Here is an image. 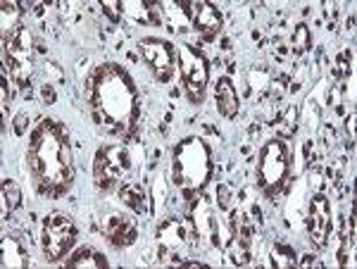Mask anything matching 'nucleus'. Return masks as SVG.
Here are the masks:
<instances>
[{"mask_svg": "<svg viewBox=\"0 0 357 269\" xmlns=\"http://www.w3.org/2000/svg\"><path fill=\"white\" fill-rule=\"evenodd\" d=\"M155 238H158L160 253L172 257V262L176 265V262L181 260V255H178V253L191 245L195 233H193V226H188L186 222L178 220V217H165V220L160 222ZM195 241H198V238H195Z\"/></svg>", "mask_w": 357, "mask_h": 269, "instance_id": "obj_11", "label": "nucleus"}, {"mask_svg": "<svg viewBox=\"0 0 357 269\" xmlns=\"http://www.w3.org/2000/svg\"><path fill=\"white\" fill-rule=\"evenodd\" d=\"M269 260H272L274 267L279 269H289V267H296L298 265V253L296 248L284 241H276L269 245Z\"/></svg>", "mask_w": 357, "mask_h": 269, "instance_id": "obj_24", "label": "nucleus"}, {"mask_svg": "<svg viewBox=\"0 0 357 269\" xmlns=\"http://www.w3.org/2000/svg\"><path fill=\"white\" fill-rule=\"evenodd\" d=\"M319 265H321V262L317 260V257H314L312 253H307L305 257H301V260H298V265H296V267H319Z\"/></svg>", "mask_w": 357, "mask_h": 269, "instance_id": "obj_36", "label": "nucleus"}, {"mask_svg": "<svg viewBox=\"0 0 357 269\" xmlns=\"http://www.w3.org/2000/svg\"><path fill=\"white\" fill-rule=\"evenodd\" d=\"M281 136L291 134V131H296V122H298V107L289 105L284 112H281Z\"/></svg>", "mask_w": 357, "mask_h": 269, "instance_id": "obj_28", "label": "nucleus"}, {"mask_svg": "<svg viewBox=\"0 0 357 269\" xmlns=\"http://www.w3.org/2000/svg\"><path fill=\"white\" fill-rule=\"evenodd\" d=\"M100 8L102 15L110 22H122V3H117V0H102Z\"/></svg>", "mask_w": 357, "mask_h": 269, "instance_id": "obj_30", "label": "nucleus"}, {"mask_svg": "<svg viewBox=\"0 0 357 269\" xmlns=\"http://www.w3.org/2000/svg\"><path fill=\"white\" fill-rule=\"evenodd\" d=\"M0 265L5 269H24L29 267V248L15 233H5L0 241Z\"/></svg>", "mask_w": 357, "mask_h": 269, "instance_id": "obj_15", "label": "nucleus"}, {"mask_svg": "<svg viewBox=\"0 0 357 269\" xmlns=\"http://www.w3.org/2000/svg\"><path fill=\"white\" fill-rule=\"evenodd\" d=\"M291 171V151L284 139H272L260 148L255 164V186L267 200H276L284 193Z\"/></svg>", "mask_w": 357, "mask_h": 269, "instance_id": "obj_4", "label": "nucleus"}, {"mask_svg": "<svg viewBox=\"0 0 357 269\" xmlns=\"http://www.w3.org/2000/svg\"><path fill=\"white\" fill-rule=\"evenodd\" d=\"M167 200H169V181L162 171L153 176V184H151V213L155 217H162L167 210Z\"/></svg>", "mask_w": 357, "mask_h": 269, "instance_id": "obj_20", "label": "nucleus"}, {"mask_svg": "<svg viewBox=\"0 0 357 269\" xmlns=\"http://www.w3.org/2000/svg\"><path fill=\"white\" fill-rule=\"evenodd\" d=\"M231 203H234V191L229 184H220L217 186V208L222 210V213H229L231 210Z\"/></svg>", "mask_w": 357, "mask_h": 269, "instance_id": "obj_29", "label": "nucleus"}, {"mask_svg": "<svg viewBox=\"0 0 357 269\" xmlns=\"http://www.w3.org/2000/svg\"><path fill=\"white\" fill-rule=\"evenodd\" d=\"M117 196L122 200V205H126L134 215L151 213V193H146V188L136 184V181H126V184L119 186Z\"/></svg>", "mask_w": 357, "mask_h": 269, "instance_id": "obj_19", "label": "nucleus"}, {"mask_svg": "<svg viewBox=\"0 0 357 269\" xmlns=\"http://www.w3.org/2000/svg\"><path fill=\"white\" fill-rule=\"evenodd\" d=\"M41 100L45 102V105H55L57 91H55V86L50 84V82H45V84L41 86Z\"/></svg>", "mask_w": 357, "mask_h": 269, "instance_id": "obj_32", "label": "nucleus"}, {"mask_svg": "<svg viewBox=\"0 0 357 269\" xmlns=\"http://www.w3.org/2000/svg\"><path fill=\"white\" fill-rule=\"evenodd\" d=\"M336 3H329V0H326L324 3V17H326V22H329V26L333 29L336 26Z\"/></svg>", "mask_w": 357, "mask_h": 269, "instance_id": "obj_34", "label": "nucleus"}, {"mask_svg": "<svg viewBox=\"0 0 357 269\" xmlns=\"http://www.w3.org/2000/svg\"><path fill=\"white\" fill-rule=\"evenodd\" d=\"M79 241V229L74 220L60 210H53L41 222V253L48 262H65Z\"/></svg>", "mask_w": 357, "mask_h": 269, "instance_id": "obj_7", "label": "nucleus"}, {"mask_svg": "<svg viewBox=\"0 0 357 269\" xmlns=\"http://www.w3.org/2000/svg\"><path fill=\"white\" fill-rule=\"evenodd\" d=\"M269 86H272V74L264 67H252L248 72V93H250L252 100L260 102L264 95L269 93Z\"/></svg>", "mask_w": 357, "mask_h": 269, "instance_id": "obj_21", "label": "nucleus"}, {"mask_svg": "<svg viewBox=\"0 0 357 269\" xmlns=\"http://www.w3.org/2000/svg\"><path fill=\"white\" fill-rule=\"evenodd\" d=\"M183 10H186L193 31L198 33L205 43L215 41L217 33L222 31V24H224L220 8L207 3V0H183Z\"/></svg>", "mask_w": 357, "mask_h": 269, "instance_id": "obj_12", "label": "nucleus"}, {"mask_svg": "<svg viewBox=\"0 0 357 269\" xmlns=\"http://www.w3.org/2000/svg\"><path fill=\"white\" fill-rule=\"evenodd\" d=\"M102 238L112 245V248H129L138 238V224L134 217L124 213H110L102 217Z\"/></svg>", "mask_w": 357, "mask_h": 269, "instance_id": "obj_13", "label": "nucleus"}, {"mask_svg": "<svg viewBox=\"0 0 357 269\" xmlns=\"http://www.w3.org/2000/svg\"><path fill=\"white\" fill-rule=\"evenodd\" d=\"M138 53H141L146 67L153 72L155 82L160 84H169L176 74V48L172 45L167 38H158V36H143L141 41L136 43Z\"/></svg>", "mask_w": 357, "mask_h": 269, "instance_id": "obj_9", "label": "nucleus"}, {"mask_svg": "<svg viewBox=\"0 0 357 269\" xmlns=\"http://www.w3.org/2000/svg\"><path fill=\"white\" fill-rule=\"evenodd\" d=\"M176 62H178V74H181V86L186 91V98L193 105H200L205 100L207 84H210V65H207L205 55L198 48H193V45L178 43Z\"/></svg>", "mask_w": 357, "mask_h": 269, "instance_id": "obj_8", "label": "nucleus"}, {"mask_svg": "<svg viewBox=\"0 0 357 269\" xmlns=\"http://www.w3.org/2000/svg\"><path fill=\"white\" fill-rule=\"evenodd\" d=\"M24 13V10H22V5L20 3H15V0H5L3 3V22H5V26H20L17 24V20H20V15Z\"/></svg>", "mask_w": 357, "mask_h": 269, "instance_id": "obj_26", "label": "nucleus"}, {"mask_svg": "<svg viewBox=\"0 0 357 269\" xmlns=\"http://www.w3.org/2000/svg\"><path fill=\"white\" fill-rule=\"evenodd\" d=\"M215 102H217V112L227 119L238 117L241 112V98L238 91H236L234 82L229 77H222L215 86Z\"/></svg>", "mask_w": 357, "mask_h": 269, "instance_id": "obj_16", "label": "nucleus"}, {"mask_svg": "<svg viewBox=\"0 0 357 269\" xmlns=\"http://www.w3.org/2000/svg\"><path fill=\"white\" fill-rule=\"evenodd\" d=\"M333 143H336V129H333L331 124H321V129H319V151L324 153V155H329Z\"/></svg>", "mask_w": 357, "mask_h": 269, "instance_id": "obj_27", "label": "nucleus"}, {"mask_svg": "<svg viewBox=\"0 0 357 269\" xmlns=\"http://www.w3.org/2000/svg\"><path fill=\"white\" fill-rule=\"evenodd\" d=\"M305 229L317 250L329 248L333 233V210L331 198L324 191H314L307 200V215H305Z\"/></svg>", "mask_w": 357, "mask_h": 269, "instance_id": "obj_10", "label": "nucleus"}, {"mask_svg": "<svg viewBox=\"0 0 357 269\" xmlns=\"http://www.w3.org/2000/svg\"><path fill=\"white\" fill-rule=\"evenodd\" d=\"M345 134H348L350 141L355 139V110H350V114L345 117Z\"/></svg>", "mask_w": 357, "mask_h": 269, "instance_id": "obj_35", "label": "nucleus"}, {"mask_svg": "<svg viewBox=\"0 0 357 269\" xmlns=\"http://www.w3.org/2000/svg\"><path fill=\"white\" fill-rule=\"evenodd\" d=\"M26 164L38 196L65 198L74 186V155L69 131L62 122L43 117L29 136Z\"/></svg>", "mask_w": 357, "mask_h": 269, "instance_id": "obj_2", "label": "nucleus"}, {"mask_svg": "<svg viewBox=\"0 0 357 269\" xmlns=\"http://www.w3.org/2000/svg\"><path fill=\"white\" fill-rule=\"evenodd\" d=\"M312 48V29L305 22H298L291 31V55L293 57H305Z\"/></svg>", "mask_w": 357, "mask_h": 269, "instance_id": "obj_23", "label": "nucleus"}, {"mask_svg": "<svg viewBox=\"0 0 357 269\" xmlns=\"http://www.w3.org/2000/svg\"><path fill=\"white\" fill-rule=\"evenodd\" d=\"M0 200H3V217H13L17 210L22 208V186L13 179H3V188H0Z\"/></svg>", "mask_w": 357, "mask_h": 269, "instance_id": "obj_22", "label": "nucleus"}, {"mask_svg": "<svg viewBox=\"0 0 357 269\" xmlns=\"http://www.w3.org/2000/svg\"><path fill=\"white\" fill-rule=\"evenodd\" d=\"M65 267L69 269H107L110 267V260L100 253L93 245H79L77 250L67 255Z\"/></svg>", "mask_w": 357, "mask_h": 269, "instance_id": "obj_17", "label": "nucleus"}, {"mask_svg": "<svg viewBox=\"0 0 357 269\" xmlns=\"http://www.w3.org/2000/svg\"><path fill=\"white\" fill-rule=\"evenodd\" d=\"M26 127H29V114H26V112H20V114L15 117V134H17V136H24Z\"/></svg>", "mask_w": 357, "mask_h": 269, "instance_id": "obj_33", "label": "nucleus"}, {"mask_svg": "<svg viewBox=\"0 0 357 269\" xmlns=\"http://www.w3.org/2000/svg\"><path fill=\"white\" fill-rule=\"evenodd\" d=\"M134 167L131 151L124 143H110V146H100L93 157V181L100 193L119 191V186L126 184Z\"/></svg>", "mask_w": 357, "mask_h": 269, "instance_id": "obj_6", "label": "nucleus"}, {"mask_svg": "<svg viewBox=\"0 0 357 269\" xmlns=\"http://www.w3.org/2000/svg\"><path fill=\"white\" fill-rule=\"evenodd\" d=\"M3 55H5V67H8L10 77L15 79V84L22 89V93L31 95V77L36 70V45H33L31 31L20 24L10 31H5L3 36Z\"/></svg>", "mask_w": 357, "mask_h": 269, "instance_id": "obj_5", "label": "nucleus"}, {"mask_svg": "<svg viewBox=\"0 0 357 269\" xmlns=\"http://www.w3.org/2000/svg\"><path fill=\"white\" fill-rule=\"evenodd\" d=\"M162 5H155L153 0H122V20H129L141 26L162 24Z\"/></svg>", "mask_w": 357, "mask_h": 269, "instance_id": "obj_14", "label": "nucleus"}, {"mask_svg": "<svg viewBox=\"0 0 357 269\" xmlns=\"http://www.w3.org/2000/svg\"><path fill=\"white\" fill-rule=\"evenodd\" d=\"M212 222H215V213H212V208H210V200L200 193V196L191 203V226H193V233L198 241L210 238Z\"/></svg>", "mask_w": 357, "mask_h": 269, "instance_id": "obj_18", "label": "nucleus"}, {"mask_svg": "<svg viewBox=\"0 0 357 269\" xmlns=\"http://www.w3.org/2000/svg\"><path fill=\"white\" fill-rule=\"evenodd\" d=\"M86 102L96 127L110 136L129 141L141 122V102L131 72L119 62H100L86 77Z\"/></svg>", "mask_w": 357, "mask_h": 269, "instance_id": "obj_1", "label": "nucleus"}, {"mask_svg": "<svg viewBox=\"0 0 357 269\" xmlns=\"http://www.w3.org/2000/svg\"><path fill=\"white\" fill-rule=\"evenodd\" d=\"M331 74L336 79H350V74H353V50H341L336 57L331 60Z\"/></svg>", "mask_w": 357, "mask_h": 269, "instance_id": "obj_25", "label": "nucleus"}, {"mask_svg": "<svg viewBox=\"0 0 357 269\" xmlns=\"http://www.w3.org/2000/svg\"><path fill=\"white\" fill-rule=\"evenodd\" d=\"M215 174L212 148L203 136L191 134L181 139L172 151V184L178 188L186 203H193Z\"/></svg>", "mask_w": 357, "mask_h": 269, "instance_id": "obj_3", "label": "nucleus"}, {"mask_svg": "<svg viewBox=\"0 0 357 269\" xmlns=\"http://www.w3.org/2000/svg\"><path fill=\"white\" fill-rule=\"evenodd\" d=\"M0 98H3V131L8 124V110H10V89H8V74L3 70V82H0Z\"/></svg>", "mask_w": 357, "mask_h": 269, "instance_id": "obj_31", "label": "nucleus"}, {"mask_svg": "<svg viewBox=\"0 0 357 269\" xmlns=\"http://www.w3.org/2000/svg\"><path fill=\"white\" fill-rule=\"evenodd\" d=\"M345 33H350V36L355 33V10H350L348 20H345Z\"/></svg>", "mask_w": 357, "mask_h": 269, "instance_id": "obj_37", "label": "nucleus"}]
</instances>
